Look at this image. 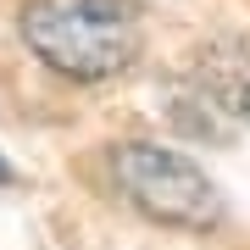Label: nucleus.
I'll return each mask as SVG.
<instances>
[{
  "instance_id": "obj_1",
  "label": "nucleus",
  "mask_w": 250,
  "mask_h": 250,
  "mask_svg": "<svg viewBox=\"0 0 250 250\" xmlns=\"http://www.w3.org/2000/svg\"><path fill=\"white\" fill-rule=\"evenodd\" d=\"M22 39L50 72L78 83H106L139 62V17L123 0H28Z\"/></svg>"
},
{
  "instance_id": "obj_2",
  "label": "nucleus",
  "mask_w": 250,
  "mask_h": 250,
  "mask_svg": "<svg viewBox=\"0 0 250 250\" xmlns=\"http://www.w3.org/2000/svg\"><path fill=\"white\" fill-rule=\"evenodd\" d=\"M111 172L123 200L145 211L161 228H184V233H206L223 223V195L206 172L172 145H150V139H128L111 150Z\"/></svg>"
},
{
  "instance_id": "obj_3",
  "label": "nucleus",
  "mask_w": 250,
  "mask_h": 250,
  "mask_svg": "<svg viewBox=\"0 0 250 250\" xmlns=\"http://www.w3.org/2000/svg\"><path fill=\"white\" fill-rule=\"evenodd\" d=\"M0 184H11V167H6V156H0Z\"/></svg>"
},
{
  "instance_id": "obj_4",
  "label": "nucleus",
  "mask_w": 250,
  "mask_h": 250,
  "mask_svg": "<svg viewBox=\"0 0 250 250\" xmlns=\"http://www.w3.org/2000/svg\"><path fill=\"white\" fill-rule=\"evenodd\" d=\"M239 106H245V117H250V83H245V95H239Z\"/></svg>"
}]
</instances>
